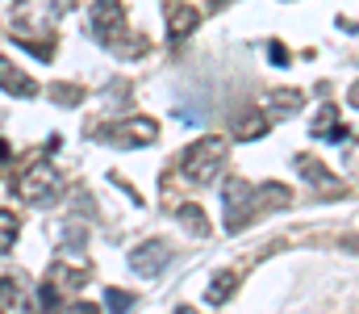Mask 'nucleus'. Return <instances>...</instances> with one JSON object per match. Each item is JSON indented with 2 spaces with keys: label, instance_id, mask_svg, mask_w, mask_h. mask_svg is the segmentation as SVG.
<instances>
[{
  "label": "nucleus",
  "instance_id": "obj_1",
  "mask_svg": "<svg viewBox=\"0 0 359 314\" xmlns=\"http://www.w3.org/2000/svg\"><path fill=\"white\" fill-rule=\"evenodd\" d=\"M226 151H230V143L222 138V134H205V138H196L188 151H184V159H180V168H184V181L188 185H213L217 181V172L226 168Z\"/></svg>",
  "mask_w": 359,
  "mask_h": 314
},
{
  "label": "nucleus",
  "instance_id": "obj_2",
  "mask_svg": "<svg viewBox=\"0 0 359 314\" xmlns=\"http://www.w3.org/2000/svg\"><path fill=\"white\" fill-rule=\"evenodd\" d=\"M59 193H63V172H59L55 164H46V159H38L34 168H25V172L17 176V197L29 202V206L55 202Z\"/></svg>",
  "mask_w": 359,
  "mask_h": 314
},
{
  "label": "nucleus",
  "instance_id": "obj_3",
  "mask_svg": "<svg viewBox=\"0 0 359 314\" xmlns=\"http://www.w3.org/2000/svg\"><path fill=\"white\" fill-rule=\"evenodd\" d=\"M96 134H100L104 143H113V147H147V143L159 138V126H155V117H126V122L100 126Z\"/></svg>",
  "mask_w": 359,
  "mask_h": 314
},
{
  "label": "nucleus",
  "instance_id": "obj_4",
  "mask_svg": "<svg viewBox=\"0 0 359 314\" xmlns=\"http://www.w3.org/2000/svg\"><path fill=\"white\" fill-rule=\"evenodd\" d=\"M168 264H172V247H168L163 239H147V243H138V247L130 251V268H134L138 277H159Z\"/></svg>",
  "mask_w": 359,
  "mask_h": 314
},
{
  "label": "nucleus",
  "instance_id": "obj_5",
  "mask_svg": "<svg viewBox=\"0 0 359 314\" xmlns=\"http://www.w3.org/2000/svg\"><path fill=\"white\" fill-rule=\"evenodd\" d=\"M88 25H92V34H96L100 42H113V38H121V30H126V8L100 0V4L88 8Z\"/></svg>",
  "mask_w": 359,
  "mask_h": 314
},
{
  "label": "nucleus",
  "instance_id": "obj_6",
  "mask_svg": "<svg viewBox=\"0 0 359 314\" xmlns=\"http://www.w3.org/2000/svg\"><path fill=\"white\" fill-rule=\"evenodd\" d=\"M251 197H255V185H247L243 176H230V181H226V209H230L226 226H230V230H238V226H243V218H247V214H255Z\"/></svg>",
  "mask_w": 359,
  "mask_h": 314
},
{
  "label": "nucleus",
  "instance_id": "obj_7",
  "mask_svg": "<svg viewBox=\"0 0 359 314\" xmlns=\"http://www.w3.org/2000/svg\"><path fill=\"white\" fill-rule=\"evenodd\" d=\"M0 314H38V302L21 281L0 277Z\"/></svg>",
  "mask_w": 359,
  "mask_h": 314
},
{
  "label": "nucleus",
  "instance_id": "obj_8",
  "mask_svg": "<svg viewBox=\"0 0 359 314\" xmlns=\"http://www.w3.org/2000/svg\"><path fill=\"white\" fill-rule=\"evenodd\" d=\"M0 89L13 93V97H34V93H38V84H34L13 59H4V55H0Z\"/></svg>",
  "mask_w": 359,
  "mask_h": 314
},
{
  "label": "nucleus",
  "instance_id": "obj_9",
  "mask_svg": "<svg viewBox=\"0 0 359 314\" xmlns=\"http://www.w3.org/2000/svg\"><path fill=\"white\" fill-rule=\"evenodd\" d=\"M163 17H168V38H188L201 21V13L192 4H163Z\"/></svg>",
  "mask_w": 359,
  "mask_h": 314
},
{
  "label": "nucleus",
  "instance_id": "obj_10",
  "mask_svg": "<svg viewBox=\"0 0 359 314\" xmlns=\"http://www.w3.org/2000/svg\"><path fill=\"white\" fill-rule=\"evenodd\" d=\"M301 105H305V97H301L297 89H276V93H268V122H276V117H292Z\"/></svg>",
  "mask_w": 359,
  "mask_h": 314
},
{
  "label": "nucleus",
  "instance_id": "obj_11",
  "mask_svg": "<svg viewBox=\"0 0 359 314\" xmlns=\"http://www.w3.org/2000/svg\"><path fill=\"white\" fill-rule=\"evenodd\" d=\"M313 134L326 138V143H343V138H347V130L339 126V113H334L330 105H322V113L313 117Z\"/></svg>",
  "mask_w": 359,
  "mask_h": 314
},
{
  "label": "nucleus",
  "instance_id": "obj_12",
  "mask_svg": "<svg viewBox=\"0 0 359 314\" xmlns=\"http://www.w3.org/2000/svg\"><path fill=\"white\" fill-rule=\"evenodd\" d=\"M288 202H292V193H288L284 185H276V181L259 185V189H255V197H251V206H259V209H284Z\"/></svg>",
  "mask_w": 359,
  "mask_h": 314
},
{
  "label": "nucleus",
  "instance_id": "obj_13",
  "mask_svg": "<svg viewBox=\"0 0 359 314\" xmlns=\"http://www.w3.org/2000/svg\"><path fill=\"white\" fill-rule=\"evenodd\" d=\"M292 164L305 172V181H309V185H326V189H339V181L330 176V168H326V164H318L313 155H297Z\"/></svg>",
  "mask_w": 359,
  "mask_h": 314
},
{
  "label": "nucleus",
  "instance_id": "obj_14",
  "mask_svg": "<svg viewBox=\"0 0 359 314\" xmlns=\"http://www.w3.org/2000/svg\"><path fill=\"white\" fill-rule=\"evenodd\" d=\"M238 289V273H217L213 281H209V289H205V298H209V306H217V302H230V294Z\"/></svg>",
  "mask_w": 359,
  "mask_h": 314
},
{
  "label": "nucleus",
  "instance_id": "obj_15",
  "mask_svg": "<svg viewBox=\"0 0 359 314\" xmlns=\"http://www.w3.org/2000/svg\"><path fill=\"white\" fill-rule=\"evenodd\" d=\"M268 126H271L268 113H259V109H255V113H243V117L234 122V138H247V143H251V138H259Z\"/></svg>",
  "mask_w": 359,
  "mask_h": 314
},
{
  "label": "nucleus",
  "instance_id": "obj_16",
  "mask_svg": "<svg viewBox=\"0 0 359 314\" xmlns=\"http://www.w3.org/2000/svg\"><path fill=\"white\" fill-rule=\"evenodd\" d=\"M17 239H21L17 214H13V209H0V256H8V251L17 247Z\"/></svg>",
  "mask_w": 359,
  "mask_h": 314
},
{
  "label": "nucleus",
  "instance_id": "obj_17",
  "mask_svg": "<svg viewBox=\"0 0 359 314\" xmlns=\"http://www.w3.org/2000/svg\"><path fill=\"white\" fill-rule=\"evenodd\" d=\"M176 218L188 226V230H192V239H205V235H209V218L201 214V206H192V202H188V206L176 209Z\"/></svg>",
  "mask_w": 359,
  "mask_h": 314
},
{
  "label": "nucleus",
  "instance_id": "obj_18",
  "mask_svg": "<svg viewBox=\"0 0 359 314\" xmlns=\"http://www.w3.org/2000/svg\"><path fill=\"white\" fill-rule=\"evenodd\" d=\"M104 302H109V310H113V314H126L130 306H134V294H126V289H109V294H104Z\"/></svg>",
  "mask_w": 359,
  "mask_h": 314
},
{
  "label": "nucleus",
  "instance_id": "obj_19",
  "mask_svg": "<svg viewBox=\"0 0 359 314\" xmlns=\"http://www.w3.org/2000/svg\"><path fill=\"white\" fill-rule=\"evenodd\" d=\"M59 314H96V306L92 302H72L67 310H59Z\"/></svg>",
  "mask_w": 359,
  "mask_h": 314
},
{
  "label": "nucleus",
  "instance_id": "obj_20",
  "mask_svg": "<svg viewBox=\"0 0 359 314\" xmlns=\"http://www.w3.org/2000/svg\"><path fill=\"white\" fill-rule=\"evenodd\" d=\"M347 164H351V168H355V172H359V138H355V147L347 151Z\"/></svg>",
  "mask_w": 359,
  "mask_h": 314
},
{
  "label": "nucleus",
  "instance_id": "obj_21",
  "mask_svg": "<svg viewBox=\"0 0 359 314\" xmlns=\"http://www.w3.org/2000/svg\"><path fill=\"white\" fill-rule=\"evenodd\" d=\"M347 97H351V105H355V109H359V80H355V84H351V89H347Z\"/></svg>",
  "mask_w": 359,
  "mask_h": 314
},
{
  "label": "nucleus",
  "instance_id": "obj_22",
  "mask_svg": "<svg viewBox=\"0 0 359 314\" xmlns=\"http://www.w3.org/2000/svg\"><path fill=\"white\" fill-rule=\"evenodd\" d=\"M176 314H201V310H192V306H180V310Z\"/></svg>",
  "mask_w": 359,
  "mask_h": 314
}]
</instances>
